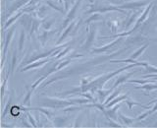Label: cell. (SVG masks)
<instances>
[{
	"label": "cell",
	"mask_w": 157,
	"mask_h": 128,
	"mask_svg": "<svg viewBox=\"0 0 157 128\" xmlns=\"http://www.w3.org/2000/svg\"><path fill=\"white\" fill-rule=\"evenodd\" d=\"M148 4H149L148 0H144V1H129V2L118 5V7L124 10H136V9H140L142 7H144Z\"/></svg>",
	"instance_id": "277c9868"
},
{
	"label": "cell",
	"mask_w": 157,
	"mask_h": 128,
	"mask_svg": "<svg viewBox=\"0 0 157 128\" xmlns=\"http://www.w3.org/2000/svg\"><path fill=\"white\" fill-rule=\"evenodd\" d=\"M27 118H28L29 122L33 125V127H38V125L36 124V120L34 119V117H33V115L32 114V113L29 112V110L27 111Z\"/></svg>",
	"instance_id": "f546056e"
},
{
	"label": "cell",
	"mask_w": 157,
	"mask_h": 128,
	"mask_svg": "<svg viewBox=\"0 0 157 128\" xmlns=\"http://www.w3.org/2000/svg\"><path fill=\"white\" fill-rule=\"evenodd\" d=\"M25 42H26V32H25L24 30H22L21 33H20L19 43H18V49L20 52L23 50L24 46H25Z\"/></svg>",
	"instance_id": "d4e9b609"
},
{
	"label": "cell",
	"mask_w": 157,
	"mask_h": 128,
	"mask_svg": "<svg viewBox=\"0 0 157 128\" xmlns=\"http://www.w3.org/2000/svg\"><path fill=\"white\" fill-rule=\"evenodd\" d=\"M113 91H114V90H113L112 88L111 89H108V90H104L103 88L98 89V90L96 91L97 95H98V101L103 103V102H105V100H106V97L109 96L110 93H112Z\"/></svg>",
	"instance_id": "5bb4252c"
},
{
	"label": "cell",
	"mask_w": 157,
	"mask_h": 128,
	"mask_svg": "<svg viewBox=\"0 0 157 128\" xmlns=\"http://www.w3.org/2000/svg\"><path fill=\"white\" fill-rule=\"evenodd\" d=\"M46 4H47V6H50L52 9H55L56 11H58V12H61V13H63V12H64V10H63L61 7L57 6V5H55L53 2H51L50 0H47V1H46Z\"/></svg>",
	"instance_id": "836d02e7"
},
{
	"label": "cell",
	"mask_w": 157,
	"mask_h": 128,
	"mask_svg": "<svg viewBox=\"0 0 157 128\" xmlns=\"http://www.w3.org/2000/svg\"><path fill=\"white\" fill-rule=\"evenodd\" d=\"M69 51H71V46H66L64 50L62 49V50L60 51V53H59L57 56H55V60H58V59H60V58H62L63 56H65Z\"/></svg>",
	"instance_id": "d6a6232c"
},
{
	"label": "cell",
	"mask_w": 157,
	"mask_h": 128,
	"mask_svg": "<svg viewBox=\"0 0 157 128\" xmlns=\"http://www.w3.org/2000/svg\"><path fill=\"white\" fill-rule=\"evenodd\" d=\"M23 13H24V12L21 10L20 12L16 13V15H14L13 17H11L10 19H8V20H7V22H6V24H5V26H4V30H6L7 28H9L15 21H17V20H18L20 17H22V16H23Z\"/></svg>",
	"instance_id": "603a6c76"
},
{
	"label": "cell",
	"mask_w": 157,
	"mask_h": 128,
	"mask_svg": "<svg viewBox=\"0 0 157 128\" xmlns=\"http://www.w3.org/2000/svg\"><path fill=\"white\" fill-rule=\"evenodd\" d=\"M33 14H36V16L38 19H42L45 17V14H47V6L45 5H41L36 12H33Z\"/></svg>",
	"instance_id": "cb8c5ba5"
},
{
	"label": "cell",
	"mask_w": 157,
	"mask_h": 128,
	"mask_svg": "<svg viewBox=\"0 0 157 128\" xmlns=\"http://www.w3.org/2000/svg\"><path fill=\"white\" fill-rule=\"evenodd\" d=\"M128 98V96L127 95H120L118 96V97H116L114 100L113 101H111L109 103H107V105L105 106V107L106 108H110V107H112V106H114L115 105H117V103H119V102H122L124 100H126V98Z\"/></svg>",
	"instance_id": "d6986e66"
},
{
	"label": "cell",
	"mask_w": 157,
	"mask_h": 128,
	"mask_svg": "<svg viewBox=\"0 0 157 128\" xmlns=\"http://www.w3.org/2000/svg\"><path fill=\"white\" fill-rule=\"evenodd\" d=\"M78 23H80V21H78V20H74L73 22H71L70 24L68 25V26L65 28V31L63 32V34H61L60 38H59V39L57 41V42H56L57 46H58V44H60L63 41H65V39L67 38V37H68L71 33L75 32V29H76L77 25H78Z\"/></svg>",
	"instance_id": "8992f818"
},
{
	"label": "cell",
	"mask_w": 157,
	"mask_h": 128,
	"mask_svg": "<svg viewBox=\"0 0 157 128\" xmlns=\"http://www.w3.org/2000/svg\"><path fill=\"white\" fill-rule=\"evenodd\" d=\"M113 12V11H118L121 13H125L124 9H121L116 5H112V4H93L90 6V9L87 10L86 12V14H92V13H101V14H105L107 12Z\"/></svg>",
	"instance_id": "7a4b0ae2"
},
{
	"label": "cell",
	"mask_w": 157,
	"mask_h": 128,
	"mask_svg": "<svg viewBox=\"0 0 157 128\" xmlns=\"http://www.w3.org/2000/svg\"><path fill=\"white\" fill-rule=\"evenodd\" d=\"M52 34H54V31H51V30H49V31L43 30V32L38 36V41L40 42V44H41L42 47L45 46V44H46L48 38H49V36Z\"/></svg>",
	"instance_id": "9a60e30c"
},
{
	"label": "cell",
	"mask_w": 157,
	"mask_h": 128,
	"mask_svg": "<svg viewBox=\"0 0 157 128\" xmlns=\"http://www.w3.org/2000/svg\"><path fill=\"white\" fill-rule=\"evenodd\" d=\"M27 88V95H26V97L24 98V101H23V102H22V105L24 106H28V107H29L31 106V101H32V94H33V92L34 91L33 89H32V87L31 88H29L28 86L26 87Z\"/></svg>",
	"instance_id": "e0dca14e"
},
{
	"label": "cell",
	"mask_w": 157,
	"mask_h": 128,
	"mask_svg": "<svg viewBox=\"0 0 157 128\" xmlns=\"http://www.w3.org/2000/svg\"><path fill=\"white\" fill-rule=\"evenodd\" d=\"M117 1H119V2H123V0H117Z\"/></svg>",
	"instance_id": "b9f144b4"
},
{
	"label": "cell",
	"mask_w": 157,
	"mask_h": 128,
	"mask_svg": "<svg viewBox=\"0 0 157 128\" xmlns=\"http://www.w3.org/2000/svg\"><path fill=\"white\" fill-rule=\"evenodd\" d=\"M149 46V43H145V44H144L142 46H140L139 49H136V50L131 55V57L130 58H132V59H136V58H139L140 55H142L144 54V52L145 51V49Z\"/></svg>",
	"instance_id": "44dd1931"
},
{
	"label": "cell",
	"mask_w": 157,
	"mask_h": 128,
	"mask_svg": "<svg viewBox=\"0 0 157 128\" xmlns=\"http://www.w3.org/2000/svg\"><path fill=\"white\" fill-rule=\"evenodd\" d=\"M50 60H51V58H50V57L40 59L39 61L36 60V61H34V62H32V63L28 64V65H26L23 69H21L20 71H21V72H26V71L32 70V69H34V68H40V67H42L43 65H45L46 63H48Z\"/></svg>",
	"instance_id": "30bf717a"
},
{
	"label": "cell",
	"mask_w": 157,
	"mask_h": 128,
	"mask_svg": "<svg viewBox=\"0 0 157 128\" xmlns=\"http://www.w3.org/2000/svg\"><path fill=\"white\" fill-rule=\"evenodd\" d=\"M17 62H18V55H17V51L15 50L13 55H12V61H11V68H10V72L12 74L14 73L15 69H16L17 66Z\"/></svg>",
	"instance_id": "4316f807"
},
{
	"label": "cell",
	"mask_w": 157,
	"mask_h": 128,
	"mask_svg": "<svg viewBox=\"0 0 157 128\" xmlns=\"http://www.w3.org/2000/svg\"><path fill=\"white\" fill-rule=\"evenodd\" d=\"M75 102L72 98L63 100L58 97H45L43 98V106L52 108V110H58V108H66L70 106H74ZM77 106V105H76Z\"/></svg>",
	"instance_id": "6da1fadb"
},
{
	"label": "cell",
	"mask_w": 157,
	"mask_h": 128,
	"mask_svg": "<svg viewBox=\"0 0 157 128\" xmlns=\"http://www.w3.org/2000/svg\"><path fill=\"white\" fill-rule=\"evenodd\" d=\"M129 83H134V84H140V85H144V84L146 83H151V82H154V81H149L146 79H140V80H139V79H135V80H131V79H129V81H128Z\"/></svg>",
	"instance_id": "f1b7e54d"
},
{
	"label": "cell",
	"mask_w": 157,
	"mask_h": 128,
	"mask_svg": "<svg viewBox=\"0 0 157 128\" xmlns=\"http://www.w3.org/2000/svg\"><path fill=\"white\" fill-rule=\"evenodd\" d=\"M125 102L128 105V107H129L130 110H132V106H141L142 108H149L148 106H144V105H141V103H140V102H135V100H132V98H130L129 97H128L126 100H125Z\"/></svg>",
	"instance_id": "ffe728a7"
},
{
	"label": "cell",
	"mask_w": 157,
	"mask_h": 128,
	"mask_svg": "<svg viewBox=\"0 0 157 128\" xmlns=\"http://www.w3.org/2000/svg\"><path fill=\"white\" fill-rule=\"evenodd\" d=\"M81 4H82V0H77L76 3L73 5V7L69 10V12L67 13L66 17L64 18V21H63V24H62V29H65L69 24L74 21V19L76 18L77 11L78 10V8H80Z\"/></svg>",
	"instance_id": "3957f363"
},
{
	"label": "cell",
	"mask_w": 157,
	"mask_h": 128,
	"mask_svg": "<svg viewBox=\"0 0 157 128\" xmlns=\"http://www.w3.org/2000/svg\"><path fill=\"white\" fill-rule=\"evenodd\" d=\"M100 20H103V16L101 13H92L90 17L86 20V32L88 33L90 30V24L92 22H98Z\"/></svg>",
	"instance_id": "4fadbf2b"
},
{
	"label": "cell",
	"mask_w": 157,
	"mask_h": 128,
	"mask_svg": "<svg viewBox=\"0 0 157 128\" xmlns=\"http://www.w3.org/2000/svg\"><path fill=\"white\" fill-rule=\"evenodd\" d=\"M120 93H121V88H119V89H116L115 91H113V93L111 94L110 96H108V98H107L106 100H105V102H103V103H104V106H106L107 103H109L111 101L114 100V98H115L116 97L119 96V95H120Z\"/></svg>",
	"instance_id": "484cf974"
},
{
	"label": "cell",
	"mask_w": 157,
	"mask_h": 128,
	"mask_svg": "<svg viewBox=\"0 0 157 128\" xmlns=\"http://www.w3.org/2000/svg\"><path fill=\"white\" fill-rule=\"evenodd\" d=\"M22 122H23V124H24L25 126H26V127H32V125H29V124H28V122H27V121H24V119L22 120Z\"/></svg>",
	"instance_id": "74e56055"
},
{
	"label": "cell",
	"mask_w": 157,
	"mask_h": 128,
	"mask_svg": "<svg viewBox=\"0 0 157 128\" xmlns=\"http://www.w3.org/2000/svg\"><path fill=\"white\" fill-rule=\"evenodd\" d=\"M107 25L109 26V28H110V30L112 32L116 33L118 31V28H119V26H120V23H119L118 20H114V21H108Z\"/></svg>",
	"instance_id": "83f0119b"
},
{
	"label": "cell",
	"mask_w": 157,
	"mask_h": 128,
	"mask_svg": "<svg viewBox=\"0 0 157 128\" xmlns=\"http://www.w3.org/2000/svg\"><path fill=\"white\" fill-rule=\"evenodd\" d=\"M136 71H134V72H129V73H126L125 71H123V72H121L119 75H117V80L114 82V84H113V87H112V89L113 90H115V89L117 88V87H119L121 84H124V83H126V82H128L129 81V79H130V77L131 76H132L134 75V73L136 72Z\"/></svg>",
	"instance_id": "9c48e42d"
},
{
	"label": "cell",
	"mask_w": 157,
	"mask_h": 128,
	"mask_svg": "<svg viewBox=\"0 0 157 128\" xmlns=\"http://www.w3.org/2000/svg\"><path fill=\"white\" fill-rule=\"evenodd\" d=\"M142 12H140V11H137V12H135V13H132V14H131L130 15V18H129V20H128V23L126 24V26H125V29H128L129 28L131 25H132V24H136V22L137 21V19H139V17L140 16V14H141Z\"/></svg>",
	"instance_id": "ac0fdd59"
},
{
	"label": "cell",
	"mask_w": 157,
	"mask_h": 128,
	"mask_svg": "<svg viewBox=\"0 0 157 128\" xmlns=\"http://www.w3.org/2000/svg\"><path fill=\"white\" fill-rule=\"evenodd\" d=\"M95 75H93V74H87V75L83 76L81 78L80 80V85L81 86H85V85H88L90 82H92L93 80L95 79Z\"/></svg>",
	"instance_id": "7402d4cb"
},
{
	"label": "cell",
	"mask_w": 157,
	"mask_h": 128,
	"mask_svg": "<svg viewBox=\"0 0 157 128\" xmlns=\"http://www.w3.org/2000/svg\"><path fill=\"white\" fill-rule=\"evenodd\" d=\"M67 118H62V117H56L55 120H54V123L57 124L56 126H63L66 123Z\"/></svg>",
	"instance_id": "e575fe53"
},
{
	"label": "cell",
	"mask_w": 157,
	"mask_h": 128,
	"mask_svg": "<svg viewBox=\"0 0 157 128\" xmlns=\"http://www.w3.org/2000/svg\"><path fill=\"white\" fill-rule=\"evenodd\" d=\"M145 70L147 72H149L151 74H157V67L152 65V64H149V63H146V65L144 66Z\"/></svg>",
	"instance_id": "4dcf8cb0"
},
{
	"label": "cell",
	"mask_w": 157,
	"mask_h": 128,
	"mask_svg": "<svg viewBox=\"0 0 157 128\" xmlns=\"http://www.w3.org/2000/svg\"><path fill=\"white\" fill-rule=\"evenodd\" d=\"M7 82H8V76L2 80V85H1V97L3 98L4 95H5V90H6V87H7Z\"/></svg>",
	"instance_id": "d590c367"
},
{
	"label": "cell",
	"mask_w": 157,
	"mask_h": 128,
	"mask_svg": "<svg viewBox=\"0 0 157 128\" xmlns=\"http://www.w3.org/2000/svg\"><path fill=\"white\" fill-rule=\"evenodd\" d=\"M88 1H90V3H93V0H88Z\"/></svg>",
	"instance_id": "f35d334b"
},
{
	"label": "cell",
	"mask_w": 157,
	"mask_h": 128,
	"mask_svg": "<svg viewBox=\"0 0 157 128\" xmlns=\"http://www.w3.org/2000/svg\"><path fill=\"white\" fill-rule=\"evenodd\" d=\"M153 5H154V3L153 2H150L148 5L146 6V8L142 11V13H141V15L139 17V19H137V21L136 22V24H135V27L132 28V30L134 31H136V30L139 28L140 25H142L144 23V21L145 20L148 18V16H149V14H150V11H151V9H152V7H153Z\"/></svg>",
	"instance_id": "52a82bcc"
},
{
	"label": "cell",
	"mask_w": 157,
	"mask_h": 128,
	"mask_svg": "<svg viewBox=\"0 0 157 128\" xmlns=\"http://www.w3.org/2000/svg\"><path fill=\"white\" fill-rule=\"evenodd\" d=\"M63 3H64V9L66 10V11H68L69 10V7H70V0H63Z\"/></svg>",
	"instance_id": "8d00e7d4"
},
{
	"label": "cell",
	"mask_w": 157,
	"mask_h": 128,
	"mask_svg": "<svg viewBox=\"0 0 157 128\" xmlns=\"http://www.w3.org/2000/svg\"><path fill=\"white\" fill-rule=\"evenodd\" d=\"M118 115H119V117L122 119L123 123L125 124V126L127 127H132V124H134V122H135V118H132V117H129V116H127L125 115L124 113H122V112H118Z\"/></svg>",
	"instance_id": "2e32d148"
},
{
	"label": "cell",
	"mask_w": 157,
	"mask_h": 128,
	"mask_svg": "<svg viewBox=\"0 0 157 128\" xmlns=\"http://www.w3.org/2000/svg\"><path fill=\"white\" fill-rule=\"evenodd\" d=\"M97 28L95 26H92L91 30H90V32H88L87 34V38L86 39L85 43L82 44V49H86V50H90V49H91L93 43H94L95 42V38L97 36Z\"/></svg>",
	"instance_id": "5b68a950"
},
{
	"label": "cell",
	"mask_w": 157,
	"mask_h": 128,
	"mask_svg": "<svg viewBox=\"0 0 157 128\" xmlns=\"http://www.w3.org/2000/svg\"><path fill=\"white\" fill-rule=\"evenodd\" d=\"M156 29H157V27H156Z\"/></svg>",
	"instance_id": "7bdbcfd3"
},
{
	"label": "cell",
	"mask_w": 157,
	"mask_h": 128,
	"mask_svg": "<svg viewBox=\"0 0 157 128\" xmlns=\"http://www.w3.org/2000/svg\"><path fill=\"white\" fill-rule=\"evenodd\" d=\"M157 102V98H156V100H154L153 102Z\"/></svg>",
	"instance_id": "60d3db41"
},
{
	"label": "cell",
	"mask_w": 157,
	"mask_h": 128,
	"mask_svg": "<svg viewBox=\"0 0 157 128\" xmlns=\"http://www.w3.org/2000/svg\"><path fill=\"white\" fill-rule=\"evenodd\" d=\"M58 1L60 2V3H62V2H63V0H58Z\"/></svg>",
	"instance_id": "ab89813d"
},
{
	"label": "cell",
	"mask_w": 157,
	"mask_h": 128,
	"mask_svg": "<svg viewBox=\"0 0 157 128\" xmlns=\"http://www.w3.org/2000/svg\"><path fill=\"white\" fill-rule=\"evenodd\" d=\"M14 34H15V28L13 27L10 31L8 32V34H6V37H5V42H4V47H3V61H2V67L4 65V59H5V53L7 51V48L8 46H10V43H11V41L14 37Z\"/></svg>",
	"instance_id": "7c38bea8"
},
{
	"label": "cell",
	"mask_w": 157,
	"mask_h": 128,
	"mask_svg": "<svg viewBox=\"0 0 157 128\" xmlns=\"http://www.w3.org/2000/svg\"><path fill=\"white\" fill-rule=\"evenodd\" d=\"M120 106H121V102L117 103V105H115L114 106H112V108H110V110H107L106 108V110L103 114H104L105 117H109L113 120L118 121V116H119L118 115V110L120 108Z\"/></svg>",
	"instance_id": "8fae6325"
},
{
	"label": "cell",
	"mask_w": 157,
	"mask_h": 128,
	"mask_svg": "<svg viewBox=\"0 0 157 128\" xmlns=\"http://www.w3.org/2000/svg\"><path fill=\"white\" fill-rule=\"evenodd\" d=\"M53 25V20H48V21H44L41 23V27L43 30H46V31H49L51 30V27Z\"/></svg>",
	"instance_id": "1f68e13d"
},
{
	"label": "cell",
	"mask_w": 157,
	"mask_h": 128,
	"mask_svg": "<svg viewBox=\"0 0 157 128\" xmlns=\"http://www.w3.org/2000/svg\"><path fill=\"white\" fill-rule=\"evenodd\" d=\"M124 38H118V39H115V41H113L109 43L105 44V46H103L101 47H94V48H91L90 51L91 53H96V54H101V53H105L106 51H108L111 47L117 46L118 43L122 42V39Z\"/></svg>",
	"instance_id": "ba28073f"
}]
</instances>
